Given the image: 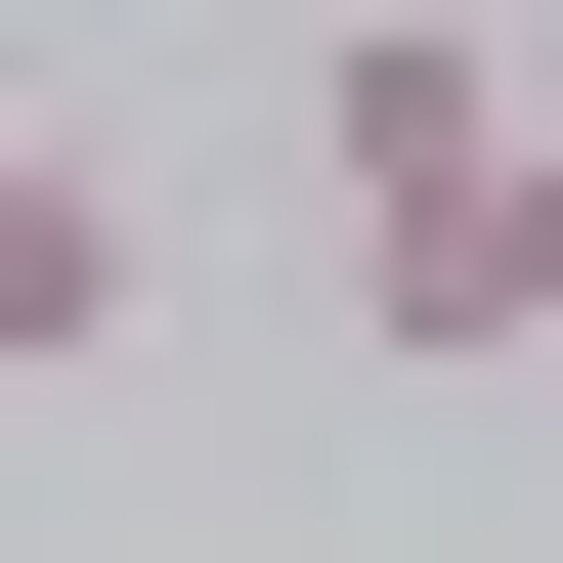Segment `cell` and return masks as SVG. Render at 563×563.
Returning <instances> with one entry per match:
<instances>
[{"instance_id":"6da1fadb","label":"cell","mask_w":563,"mask_h":563,"mask_svg":"<svg viewBox=\"0 0 563 563\" xmlns=\"http://www.w3.org/2000/svg\"><path fill=\"white\" fill-rule=\"evenodd\" d=\"M347 347H433V390H477V347H563V131H520L477 217H390V261H347Z\"/></svg>"}]
</instances>
